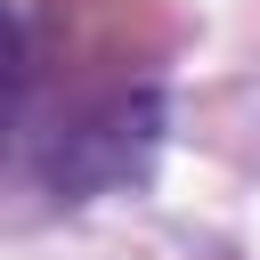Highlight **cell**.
<instances>
[{"label":"cell","instance_id":"1","mask_svg":"<svg viewBox=\"0 0 260 260\" xmlns=\"http://www.w3.org/2000/svg\"><path fill=\"white\" fill-rule=\"evenodd\" d=\"M154 138H162L154 89H106V98L73 106L57 130H32V162L57 195H98L114 179H138Z\"/></svg>","mask_w":260,"mask_h":260}]
</instances>
